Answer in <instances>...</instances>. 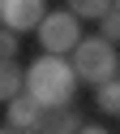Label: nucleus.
I'll return each instance as SVG.
<instances>
[{
	"instance_id": "nucleus-1",
	"label": "nucleus",
	"mask_w": 120,
	"mask_h": 134,
	"mask_svg": "<svg viewBox=\"0 0 120 134\" xmlns=\"http://www.w3.org/2000/svg\"><path fill=\"white\" fill-rule=\"evenodd\" d=\"M77 69L64 61V56H34V65H26V95L39 99L43 108H69L73 104V91H77Z\"/></svg>"
},
{
	"instance_id": "nucleus-2",
	"label": "nucleus",
	"mask_w": 120,
	"mask_h": 134,
	"mask_svg": "<svg viewBox=\"0 0 120 134\" xmlns=\"http://www.w3.org/2000/svg\"><path fill=\"white\" fill-rule=\"evenodd\" d=\"M73 69L82 82H90V87H103V82L120 78V56H116V43L103 35L94 39H82V48L73 52Z\"/></svg>"
},
{
	"instance_id": "nucleus-3",
	"label": "nucleus",
	"mask_w": 120,
	"mask_h": 134,
	"mask_svg": "<svg viewBox=\"0 0 120 134\" xmlns=\"http://www.w3.org/2000/svg\"><path fill=\"white\" fill-rule=\"evenodd\" d=\"M39 48L47 56H64V52H77L82 48V18H73L69 9L60 13H47L39 26Z\"/></svg>"
},
{
	"instance_id": "nucleus-4",
	"label": "nucleus",
	"mask_w": 120,
	"mask_h": 134,
	"mask_svg": "<svg viewBox=\"0 0 120 134\" xmlns=\"http://www.w3.org/2000/svg\"><path fill=\"white\" fill-rule=\"evenodd\" d=\"M47 18V0H0L4 30H39Z\"/></svg>"
},
{
	"instance_id": "nucleus-5",
	"label": "nucleus",
	"mask_w": 120,
	"mask_h": 134,
	"mask_svg": "<svg viewBox=\"0 0 120 134\" xmlns=\"http://www.w3.org/2000/svg\"><path fill=\"white\" fill-rule=\"evenodd\" d=\"M43 117H47V108H43L39 99H30V95H17L13 104H9V125H13V130H22V134L43 130Z\"/></svg>"
},
{
	"instance_id": "nucleus-6",
	"label": "nucleus",
	"mask_w": 120,
	"mask_h": 134,
	"mask_svg": "<svg viewBox=\"0 0 120 134\" xmlns=\"http://www.w3.org/2000/svg\"><path fill=\"white\" fill-rule=\"evenodd\" d=\"M82 113L77 108H51L43 117V134H82Z\"/></svg>"
},
{
	"instance_id": "nucleus-7",
	"label": "nucleus",
	"mask_w": 120,
	"mask_h": 134,
	"mask_svg": "<svg viewBox=\"0 0 120 134\" xmlns=\"http://www.w3.org/2000/svg\"><path fill=\"white\" fill-rule=\"evenodd\" d=\"M0 95H4V104H13L17 95H26V69H17L13 61L0 65Z\"/></svg>"
},
{
	"instance_id": "nucleus-8",
	"label": "nucleus",
	"mask_w": 120,
	"mask_h": 134,
	"mask_svg": "<svg viewBox=\"0 0 120 134\" xmlns=\"http://www.w3.org/2000/svg\"><path fill=\"white\" fill-rule=\"evenodd\" d=\"M111 9H116V0H69V13L82 22H103Z\"/></svg>"
},
{
	"instance_id": "nucleus-9",
	"label": "nucleus",
	"mask_w": 120,
	"mask_h": 134,
	"mask_svg": "<svg viewBox=\"0 0 120 134\" xmlns=\"http://www.w3.org/2000/svg\"><path fill=\"white\" fill-rule=\"evenodd\" d=\"M94 104H99L107 117H116V113H120V78H111V82H103V87H94Z\"/></svg>"
},
{
	"instance_id": "nucleus-10",
	"label": "nucleus",
	"mask_w": 120,
	"mask_h": 134,
	"mask_svg": "<svg viewBox=\"0 0 120 134\" xmlns=\"http://www.w3.org/2000/svg\"><path fill=\"white\" fill-rule=\"evenodd\" d=\"M99 26H103V39H111V43H120V9H111L107 18L99 22Z\"/></svg>"
},
{
	"instance_id": "nucleus-11",
	"label": "nucleus",
	"mask_w": 120,
	"mask_h": 134,
	"mask_svg": "<svg viewBox=\"0 0 120 134\" xmlns=\"http://www.w3.org/2000/svg\"><path fill=\"white\" fill-rule=\"evenodd\" d=\"M0 56H4V61L17 56V30H4V35H0Z\"/></svg>"
},
{
	"instance_id": "nucleus-12",
	"label": "nucleus",
	"mask_w": 120,
	"mask_h": 134,
	"mask_svg": "<svg viewBox=\"0 0 120 134\" xmlns=\"http://www.w3.org/2000/svg\"><path fill=\"white\" fill-rule=\"evenodd\" d=\"M82 134H107L103 125H82Z\"/></svg>"
},
{
	"instance_id": "nucleus-13",
	"label": "nucleus",
	"mask_w": 120,
	"mask_h": 134,
	"mask_svg": "<svg viewBox=\"0 0 120 134\" xmlns=\"http://www.w3.org/2000/svg\"><path fill=\"white\" fill-rule=\"evenodd\" d=\"M4 134H22V130H13V125H9V130H4Z\"/></svg>"
},
{
	"instance_id": "nucleus-14",
	"label": "nucleus",
	"mask_w": 120,
	"mask_h": 134,
	"mask_svg": "<svg viewBox=\"0 0 120 134\" xmlns=\"http://www.w3.org/2000/svg\"><path fill=\"white\" fill-rule=\"evenodd\" d=\"M116 9H120V0H116Z\"/></svg>"
}]
</instances>
